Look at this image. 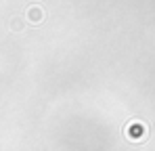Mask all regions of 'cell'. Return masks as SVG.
<instances>
[{
	"instance_id": "cell-1",
	"label": "cell",
	"mask_w": 155,
	"mask_h": 151,
	"mask_svg": "<svg viewBox=\"0 0 155 151\" xmlns=\"http://www.w3.org/2000/svg\"><path fill=\"white\" fill-rule=\"evenodd\" d=\"M27 19H29V23H40L44 19V11L40 6H29L27 8Z\"/></svg>"
}]
</instances>
